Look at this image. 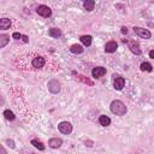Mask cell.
Wrapping results in <instances>:
<instances>
[{
	"instance_id": "44dd1931",
	"label": "cell",
	"mask_w": 154,
	"mask_h": 154,
	"mask_svg": "<svg viewBox=\"0 0 154 154\" xmlns=\"http://www.w3.org/2000/svg\"><path fill=\"white\" fill-rule=\"evenodd\" d=\"M4 117H5L7 120H10V122H13V120L16 119L14 113H13L12 111H10V109H5V111H4Z\"/></svg>"
},
{
	"instance_id": "d6986e66",
	"label": "cell",
	"mask_w": 154,
	"mask_h": 154,
	"mask_svg": "<svg viewBox=\"0 0 154 154\" xmlns=\"http://www.w3.org/2000/svg\"><path fill=\"white\" fill-rule=\"evenodd\" d=\"M83 7H84V10H87V11H93L94 10V7H95V1L94 0H85L84 2H83Z\"/></svg>"
},
{
	"instance_id": "4316f807",
	"label": "cell",
	"mask_w": 154,
	"mask_h": 154,
	"mask_svg": "<svg viewBox=\"0 0 154 154\" xmlns=\"http://www.w3.org/2000/svg\"><path fill=\"white\" fill-rule=\"evenodd\" d=\"M2 103H4V99L0 96V105H2Z\"/></svg>"
},
{
	"instance_id": "5b68a950",
	"label": "cell",
	"mask_w": 154,
	"mask_h": 154,
	"mask_svg": "<svg viewBox=\"0 0 154 154\" xmlns=\"http://www.w3.org/2000/svg\"><path fill=\"white\" fill-rule=\"evenodd\" d=\"M47 87H48L49 93H52V94H58V93L60 91V83H59V81L55 79V78L51 79V81L47 83Z\"/></svg>"
},
{
	"instance_id": "7c38bea8",
	"label": "cell",
	"mask_w": 154,
	"mask_h": 154,
	"mask_svg": "<svg viewBox=\"0 0 154 154\" xmlns=\"http://www.w3.org/2000/svg\"><path fill=\"white\" fill-rule=\"evenodd\" d=\"M11 24H12V23H11V19H10V18H7V17L0 18V29L7 30V29H10Z\"/></svg>"
},
{
	"instance_id": "484cf974",
	"label": "cell",
	"mask_w": 154,
	"mask_h": 154,
	"mask_svg": "<svg viewBox=\"0 0 154 154\" xmlns=\"http://www.w3.org/2000/svg\"><path fill=\"white\" fill-rule=\"evenodd\" d=\"M149 58H152V59H154V51L152 49L150 52H149Z\"/></svg>"
},
{
	"instance_id": "5bb4252c",
	"label": "cell",
	"mask_w": 154,
	"mask_h": 154,
	"mask_svg": "<svg viewBox=\"0 0 154 154\" xmlns=\"http://www.w3.org/2000/svg\"><path fill=\"white\" fill-rule=\"evenodd\" d=\"M99 124L101 126H108L111 124V118L108 116H106V114H101L99 117Z\"/></svg>"
},
{
	"instance_id": "ac0fdd59",
	"label": "cell",
	"mask_w": 154,
	"mask_h": 154,
	"mask_svg": "<svg viewBox=\"0 0 154 154\" xmlns=\"http://www.w3.org/2000/svg\"><path fill=\"white\" fill-rule=\"evenodd\" d=\"M30 143L36 148V149H38V150H45L46 149V147H45V144L41 142V141H38V140H36V138H32L31 141H30Z\"/></svg>"
},
{
	"instance_id": "30bf717a",
	"label": "cell",
	"mask_w": 154,
	"mask_h": 154,
	"mask_svg": "<svg viewBox=\"0 0 154 154\" xmlns=\"http://www.w3.org/2000/svg\"><path fill=\"white\" fill-rule=\"evenodd\" d=\"M117 48H118V45L116 41H108L105 45V52L106 53H114L117 51Z\"/></svg>"
},
{
	"instance_id": "2e32d148",
	"label": "cell",
	"mask_w": 154,
	"mask_h": 154,
	"mask_svg": "<svg viewBox=\"0 0 154 154\" xmlns=\"http://www.w3.org/2000/svg\"><path fill=\"white\" fill-rule=\"evenodd\" d=\"M8 42H10V36L7 34H0V48L6 47Z\"/></svg>"
},
{
	"instance_id": "d4e9b609",
	"label": "cell",
	"mask_w": 154,
	"mask_h": 154,
	"mask_svg": "<svg viewBox=\"0 0 154 154\" xmlns=\"http://www.w3.org/2000/svg\"><path fill=\"white\" fill-rule=\"evenodd\" d=\"M120 31H122V34L125 35V34H128V28H126V26H122V30H120Z\"/></svg>"
},
{
	"instance_id": "7a4b0ae2",
	"label": "cell",
	"mask_w": 154,
	"mask_h": 154,
	"mask_svg": "<svg viewBox=\"0 0 154 154\" xmlns=\"http://www.w3.org/2000/svg\"><path fill=\"white\" fill-rule=\"evenodd\" d=\"M36 13L43 18H48L52 16V10L47 5H38L36 8Z\"/></svg>"
},
{
	"instance_id": "8992f818",
	"label": "cell",
	"mask_w": 154,
	"mask_h": 154,
	"mask_svg": "<svg viewBox=\"0 0 154 154\" xmlns=\"http://www.w3.org/2000/svg\"><path fill=\"white\" fill-rule=\"evenodd\" d=\"M125 85V79L124 77L119 75H113V87L116 90H122Z\"/></svg>"
},
{
	"instance_id": "277c9868",
	"label": "cell",
	"mask_w": 154,
	"mask_h": 154,
	"mask_svg": "<svg viewBox=\"0 0 154 154\" xmlns=\"http://www.w3.org/2000/svg\"><path fill=\"white\" fill-rule=\"evenodd\" d=\"M58 130L64 135H70L72 132L73 128H72V124L69 122H60L58 124Z\"/></svg>"
},
{
	"instance_id": "ba28073f",
	"label": "cell",
	"mask_w": 154,
	"mask_h": 154,
	"mask_svg": "<svg viewBox=\"0 0 154 154\" xmlns=\"http://www.w3.org/2000/svg\"><path fill=\"white\" fill-rule=\"evenodd\" d=\"M106 72H107L106 67H103V66H96V67H94L91 70V76L94 78H100L103 75H106Z\"/></svg>"
},
{
	"instance_id": "603a6c76",
	"label": "cell",
	"mask_w": 154,
	"mask_h": 154,
	"mask_svg": "<svg viewBox=\"0 0 154 154\" xmlns=\"http://www.w3.org/2000/svg\"><path fill=\"white\" fill-rule=\"evenodd\" d=\"M6 143H7L11 148H14V147H16V146H14V142H13L12 140H6Z\"/></svg>"
},
{
	"instance_id": "7402d4cb",
	"label": "cell",
	"mask_w": 154,
	"mask_h": 154,
	"mask_svg": "<svg viewBox=\"0 0 154 154\" xmlns=\"http://www.w3.org/2000/svg\"><path fill=\"white\" fill-rule=\"evenodd\" d=\"M23 36H24V35H22L20 32H17V31H14V32L12 34V37H13L14 40H23Z\"/></svg>"
},
{
	"instance_id": "3957f363",
	"label": "cell",
	"mask_w": 154,
	"mask_h": 154,
	"mask_svg": "<svg viewBox=\"0 0 154 154\" xmlns=\"http://www.w3.org/2000/svg\"><path fill=\"white\" fill-rule=\"evenodd\" d=\"M134 32H135L137 36H140L141 38L148 40V38L152 37V32H150L148 29H144V28H141V26H134Z\"/></svg>"
},
{
	"instance_id": "cb8c5ba5",
	"label": "cell",
	"mask_w": 154,
	"mask_h": 154,
	"mask_svg": "<svg viewBox=\"0 0 154 154\" xmlns=\"http://www.w3.org/2000/svg\"><path fill=\"white\" fill-rule=\"evenodd\" d=\"M0 154H7V150L4 148L2 144H0Z\"/></svg>"
},
{
	"instance_id": "52a82bcc",
	"label": "cell",
	"mask_w": 154,
	"mask_h": 154,
	"mask_svg": "<svg viewBox=\"0 0 154 154\" xmlns=\"http://www.w3.org/2000/svg\"><path fill=\"white\" fill-rule=\"evenodd\" d=\"M45 64H46V60H45V58L41 57V55L35 57V58L31 60V65H32V67H35V69H42V67L45 66Z\"/></svg>"
},
{
	"instance_id": "6da1fadb",
	"label": "cell",
	"mask_w": 154,
	"mask_h": 154,
	"mask_svg": "<svg viewBox=\"0 0 154 154\" xmlns=\"http://www.w3.org/2000/svg\"><path fill=\"white\" fill-rule=\"evenodd\" d=\"M109 109L116 116H124L126 113V111H128L125 103L123 101H120V100H113L111 102V105H109Z\"/></svg>"
},
{
	"instance_id": "9a60e30c",
	"label": "cell",
	"mask_w": 154,
	"mask_h": 154,
	"mask_svg": "<svg viewBox=\"0 0 154 154\" xmlns=\"http://www.w3.org/2000/svg\"><path fill=\"white\" fill-rule=\"evenodd\" d=\"M83 51H84V48H83V46H81V45H72L71 47H70V52L71 53H73V54H82L83 53Z\"/></svg>"
},
{
	"instance_id": "e0dca14e",
	"label": "cell",
	"mask_w": 154,
	"mask_h": 154,
	"mask_svg": "<svg viewBox=\"0 0 154 154\" xmlns=\"http://www.w3.org/2000/svg\"><path fill=\"white\" fill-rule=\"evenodd\" d=\"M48 35H49L51 37L58 38V37H60V36H61V30H60V29H58V28H51V29L48 30Z\"/></svg>"
},
{
	"instance_id": "8fae6325",
	"label": "cell",
	"mask_w": 154,
	"mask_h": 154,
	"mask_svg": "<svg viewBox=\"0 0 154 154\" xmlns=\"http://www.w3.org/2000/svg\"><path fill=\"white\" fill-rule=\"evenodd\" d=\"M129 48L135 55H141L142 54V49H141V47H140V45L137 42H130L129 43Z\"/></svg>"
},
{
	"instance_id": "9c48e42d",
	"label": "cell",
	"mask_w": 154,
	"mask_h": 154,
	"mask_svg": "<svg viewBox=\"0 0 154 154\" xmlns=\"http://www.w3.org/2000/svg\"><path fill=\"white\" fill-rule=\"evenodd\" d=\"M61 146H63V140L59 138V137H52L48 141V147L52 148V149H58Z\"/></svg>"
},
{
	"instance_id": "ffe728a7",
	"label": "cell",
	"mask_w": 154,
	"mask_h": 154,
	"mask_svg": "<svg viewBox=\"0 0 154 154\" xmlns=\"http://www.w3.org/2000/svg\"><path fill=\"white\" fill-rule=\"evenodd\" d=\"M140 69H141V71L152 72V70H153V66H152V64H150V63H148V61H143V63H141V65H140Z\"/></svg>"
},
{
	"instance_id": "4fadbf2b",
	"label": "cell",
	"mask_w": 154,
	"mask_h": 154,
	"mask_svg": "<svg viewBox=\"0 0 154 154\" xmlns=\"http://www.w3.org/2000/svg\"><path fill=\"white\" fill-rule=\"evenodd\" d=\"M79 41L83 43V46H85V47H89V46H91V42H93V37H91L90 35H82V36L79 37Z\"/></svg>"
}]
</instances>
